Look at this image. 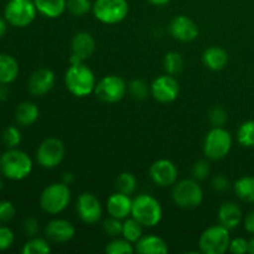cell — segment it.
<instances>
[{"label": "cell", "mask_w": 254, "mask_h": 254, "mask_svg": "<svg viewBox=\"0 0 254 254\" xmlns=\"http://www.w3.org/2000/svg\"><path fill=\"white\" fill-rule=\"evenodd\" d=\"M64 84L71 94L78 98L94 93L97 79L93 71L88 66L82 64H71L64 73Z\"/></svg>", "instance_id": "1"}, {"label": "cell", "mask_w": 254, "mask_h": 254, "mask_svg": "<svg viewBox=\"0 0 254 254\" xmlns=\"http://www.w3.org/2000/svg\"><path fill=\"white\" fill-rule=\"evenodd\" d=\"M32 168L31 158L20 149L9 148L0 156V171L9 180H24L31 174Z\"/></svg>", "instance_id": "2"}, {"label": "cell", "mask_w": 254, "mask_h": 254, "mask_svg": "<svg viewBox=\"0 0 254 254\" xmlns=\"http://www.w3.org/2000/svg\"><path fill=\"white\" fill-rule=\"evenodd\" d=\"M130 216L135 218L143 227H155L163 218V207L154 196L141 193L133 198Z\"/></svg>", "instance_id": "3"}, {"label": "cell", "mask_w": 254, "mask_h": 254, "mask_svg": "<svg viewBox=\"0 0 254 254\" xmlns=\"http://www.w3.org/2000/svg\"><path fill=\"white\" fill-rule=\"evenodd\" d=\"M71 202L69 185L64 183H54L44 189L40 195V207L49 215H59L68 207Z\"/></svg>", "instance_id": "4"}, {"label": "cell", "mask_w": 254, "mask_h": 254, "mask_svg": "<svg viewBox=\"0 0 254 254\" xmlns=\"http://www.w3.org/2000/svg\"><path fill=\"white\" fill-rule=\"evenodd\" d=\"M232 135L223 127H213L203 140V154L208 160L218 161L228 155L232 148Z\"/></svg>", "instance_id": "5"}, {"label": "cell", "mask_w": 254, "mask_h": 254, "mask_svg": "<svg viewBox=\"0 0 254 254\" xmlns=\"http://www.w3.org/2000/svg\"><path fill=\"white\" fill-rule=\"evenodd\" d=\"M230 230L222 225H215L206 228L200 236L198 247L203 254H223L228 252L231 243Z\"/></svg>", "instance_id": "6"}, {"label": "cell", "mask_w": 254, "mask_h": 254, "mask_svg": "<svg viewBox=\"0 0 254 254\" xmlns=\"http://www.w3.org/2000/svg\"><path fill=\"white\" fill-rule=\"evenodd\" d=\"M175 205L181 208H195L202 203L203 191L195 179H184L176 181L171 191Z\"/></svg>", "instance_id": "7"}, {"label": "cell", "mask_w": 254, "mask_h": 254, "mask_svg": "<svg viewBox=\"0 0 254 254\" xmlns=\"http://www.w3.org/2000/svg\"><path fill=\"white\" fill-rule=\"evenodd\" d=\"M92 12L102 24L114 25L128 16L129 4L127 0H94Z\"/></svg>", "instance_id": "8"}, {"label": "cell", "mask_w": 254, "mask_h": 254, "mask_svg": "<svg viewBox=\"0 0 254 254\" xmlns=\"http://www.w3.org/2000/svg\"><path fill=\"white\" fill-rule=\"evenodd\" d=\"M37 15L34 0H9L4 10V17L15 27H26Z\"/></svg>", "instance_id": "9"}, {"label": "cell", "mask_w": 254, "mask_h": 254, "mask_svg": "<svg viewBox=\"0 0 254 254\" xmlns=\"http://www.w3.org/2000/svg\"><path fill=\"white\" fill-rule=\"evenodd\" d=\"M127 91L128 86L122 77L109 74L97 82L94 94L104 103H118L124 98Z\"/></svg>", "instance_id": "10"}, {"label": "cell", "mask_w": 254, "mask_h": 254, "mask_svg": "<svg viewBox=\"0 0 254 254\" xmlns=\"http://www.w3.org/2000/svg\"><path fill=\"white\" fill-rule=\"evenodd\" d=\"M66 154L64 141L59 138H47L39 145L36 151V160L42 168L55 169L62 163Z\"/></svg>", "instance_id": "11"}, {"label": "cell", "mask_w": 254, "mask_h": 254, "mask_svg": "<svg viewBox=\"0 0 254 254\" xmlns=\"http://www.w3.org/2000/svg\"><path fill=\"white\" fill-rule=\"evenodd\" d=\"M180 93V86L175 76L163 74L156 77L150 84V94L155 101L160 103H171L175 101Z\"/></svg>", "instance_id": "12"}, {"label": "cell", "mask_w": 254, "mask_h": 254, "mask_svg": "<svg viewBox=\"0 0 254 254\" xmlns=\"http://www.w3.org/2000/svg\"><path fill=\"white\" fill-rule=\"evenodd\" d=\"M76 210L79 220L86 225L97 223L102 218V213H103L101 201L91 192H83L79 195Z\"/></svg>", "instance_id": "13"}, {"label": "cell", "mask_w": 254, "mask_h": 254, "mask_svg": "<svg viewBox=\"0 0 254 254\" xmlns=\"http://www.w3.org/2000/svg\"><path fill=\"white\" fill-rule=\"evenodd\" d=\"M149 174L155 185L160 188H169V186H174V184L178 181L179 171L171 160L159 159L151 164Z\"/></svg>", "instance_id": "14"}, {"label": "cell", "mask_w": 254, "mask_h": 254, "mask_svg": "<svg viewBox=\"0 0 254 254\" xmlns=\"http://www.w3.org/2000/svg\"><path fill=\"white\" fill-rule=\"evenodd\" d=\"M169 30H170L171 36L181 42L193 41L197 39L198 34H200L197 24L186 15H178L174 17L171 20Z\"/></svg>", "instance_id": "15"}, {"label": "cell", "mask_w": 254, "mask_h": 254, "mask_svg": "<svg viewBox=\"0 0 254 254\" xmlns=\"http://www.w3.org/2000/svg\"><path fill=\"white\" fill-rule=\"evenodd\" d=\"M74 226L64 218L50 221L45 227V237L52 243H66L74 237Z\"/></svg>", "instance_id": "16"}, {"label": "cell", "mask_w": 254, "mask_h": 254, "mask_svg": "<svg viewBox=\"0 0 254 254\" xmlns=\"http://www.w3.org/2000/svg\"><path fill=\"white\" fill-rule=\"evenodd\" d=\"M56 76L49 68H39L30 76L27 88L32 96H45L54 88Z\"/></svg>", "instance_id": "17"}, {"label": "cell", "mask_w": 254, "mask_h": 254, "mask_svg": "<svg viewBox=\"0 0 254 254\" xmlns=\"http://www.w3.org/2000/svg\"><path fill=\"white\" fill-rule=\"evenodd\" d=\"M131 206H133V198L130 197V195L117 191L108 197L106 208L109 216L123 221L131 215Z\"/></svg>", "instance_id": "18"}, {"label": "cell", "mask_w": 254, "mask_h": 254, "mask_svg": "<svg viewBox=\"0 0 254 254\" xmlns=\"http://www.w3.org/2000/svg\"><path fill=\"white\" fill-rule=\"evenodd\" d=\"M218 223L228 230H235L241 225L243 213L240 206L235 202H223L218 208Z\"/></svg>", "instance_id": "19"}, {"label": "cell", "mask_w": 254, "mask_h": 254, "mask_svg": "<svg viewBox=\"0 0 254 254\" xmlns=\"http://www.w3.org/2000/svg\"><path fill=\"white\" fill-rule=\"evenodd\" d=\"M71 50L72 55H76L84 61L93 55L94 50H96V41L89 32H77L72 39Z\"/></svg>", "instance_id": "20"}, {"label": "cell", "mask_w": 254, "mask_h": 254, "mask_svg": "<svg viewBox=\"0 0 254 254\" xmlns=\"http://www.w3.org/2000/svg\"><path fill=\"white\" fill-rule=\"evenodd\" d=\"M135 252L140 254H165L168 253V243L161 237L155 235L143 236L134 245Z\"/></svg>", "instance_id": "21"}, {"label": "cell", "mask_w": 254, "mask_h": 254, "mask_svg": "<svg viewBox=\"0 0 254 254\" xmlns=\"http://www.w3.org/2000/svg\"><path fill=\"white\" fill-rule=\"evenodd\" d=\"M202 62L211 71H221L228 64V54L218 46H211L202 54Z\"/></svg>", "instance_id": "22"}, {"label": "cell", "mask_w": 254, "mask_h": 254, "mask_svg": "<svg viewBox=\"0 0 254 254\" xmlns=\"http://www.w3.org/2000/svg\"><path fill=\"white\" fill-rule=\"evenodd\" d=\"M39 107L34 102H21L15 109V119L22 127H30L39 119Z\"/></svg>", "instance_id": "23"}, {"label": "cell", "mask_w": 254, "mask_h": 254, "mask_svg": "<svg viewBox=\"0 0 254 254\" xmlns=\"http://www.w3.org/2000/svg\"><path fill=\"white\" fill-rule=\"evenodd\" d=\"M37 12L49 19L60 17L67 10V0H34Z\"/></svg>", "instance_id": "24"}, {"label": "cell", "mask_w": 254, "mask_h": 254, "mask_svg": "<svg viewBox=\"0 0 254 254\" xmlns=\"http://www.w3.org/2000/svg\"><path fill=\"white\" fill-rule=\"evenodd\" d=\"M19 64L7 54H0V84H9L17 78Z\"/></svg>", "instance_id": "25"}, {"label": "cell", "mask_w": 254, "mask_h": 254, "mask_svg": "<svg viewBox=\"0 0 254 254\" xmlns=\"http://www.w3.org/2000/svg\"><path fill=\"white\" fill-rule=\"evenodd\" d=\"M236 195L243 202L254 203V176H242L233 185Z\"/></svg>", "instance_id": "26"}, {"label": "cell", "mask_w": 254, "mask_h": 254, "mask_svg": "<svg viewBox=\"0 0 254 254\" xmlns=\"http://www.w3.org/2000/svg\"><path fill=\"white\" fill-rule=\"evenodd\" d=\"M122 237L126 238L127 241H129L133 245H135L143 237V226L135 218H126L123 222Z\"/></svg>", "instance_id": "27"}, {"label": "cell", "mask_w": 254, "mask_h": 254, "mask_svg": "<svg viewBox=\"0 0 254 254\" xmlns=\"http://www.w3.org/2000/svg\"><path fill=\"white\" fill-rule=\"evenodd\" d=\"M22 254H49L51 252V247L49 245V240L40 237H31L22 247Z\"/></svg>", "instance_id": "28"}, {"label": "cell", "mask_w": 254, "mask_h": 254, "mask_svg": "<svg viewBox=\"0 0 254 254\" xmlns=\"http://www.w3.org/2000/svg\"><path fill=\"white\" fill-rule=\"evenodd\" d=\"M164 69L168 74L178 76L184 69V59L179 52H168L164 57Z\"/></svg>", "instance_id": "29"}, {"label": "cell", "mask_w": 254, "mask_h": 254, "mask_svg": "<svg viewBox=\"0 0 254 254\" xmlns=\"http://www.w3.org/2000/svg\"><path fill=\"white\" fill-rule=\"evenodd\" d=\"M136 185L138 181L131 173H122L116 180V190L126 195H131L135 192Z\"/></svg>", "instance_id": "30"}, {"label": "cell", "mask_w": 254, "mask_h": 254, "mask_svg": "<svg viewBox=\"0 0 254 254\" xmlns=\"http://www.w3.org/2000/svg\"><path fill=\"white\" fill-rule=\"evenodd\" d=\"M104 251L108 254H133L135 252V247H134L133 243L127 241L126 238L114 237L106 246V250Z\"/></svg>", "instance_id": "31"}, {"label": "cell", "mask_w": 254, "mask_h": 254, "mask_svg": "<svg viewBox=\"0 0 254 254\" xmlns=\"http://www.w3.org/2000/svg\"><path fill=\"white\" fill-rule=\"evenodd\" d=\"M237 140L245 148L254 146V121H247L240 126L237 130Z\"/></svg>", "instance_id": "32"}, {"label": "cell", "mask_w": 254, "mask_h": 254, "mask_svg": "<svg viewBox=\"0 0 254 254\" xmlns=\"http://www.w3.org/2000/svg\"><path fill=\"white\" fill-rule=\"evenodd\" d=\"M128 92L134 99L143 101L150 93V86H148V83L143 79H133L128 84Z\"/></svg>", "instance_id": "33"}, {"label": "cell", "mask_w": 254, "mask_h": 254, "mask_svg": "<svg viewBox=\"0 0 254 254\" xmlns=\"http://www.w3.org/2000/svg\"><path fill=\"white\" fill-rule=\"evenodd\" d=\"M93 7L91 0H67V10L73 16H84Z\"/></svg>", "instance_id": "34"}, {"label": "cell", "mask_w": 254, "mask_h": 254, "mask_svg": "<svg viewBox=\"0 0 254 254\" xmlns=\"http://www.w3.org/2000/svg\"><path fill=\"white\" fill-rule=\"evenodd\" d=\"M102 227H103L104 233H106L107 236L114 238V237H118V236H122V231H123V222H122V220H119V218L109 216V218H107V220L103 221Z\"/></svg>", "instance_id": "35"}, {"label": "cell", "mask_w": 254, "mask_h": 254, "mask_svg": "<svg viewBox=\"0 0 254 254\" xmlns=\"http://www.w3.org/2000/svg\"><path fill=\"white\" fill-rule=\"evenodd\" d=\"M2 140L7 148H16L21 143V133H20L19 128H16L15 126L5 128V130L2 131Z\"/></svg>", "instance_id": "36"}, {"label": "cell", "mask_w": 254, "mask_h": 254, "mask_svg": "<svg viewBox=\"0 0 254 254\" xmlns=\"http://www.w3.org/2000/svg\"><path fill=\"white\" fill-rule=\"evenodd\" d=\"M191 173H192V178L195 180H205V179H207L210 176V164H208L207 160H198L197 163L193 164Z\"/></svg>", "instance_id": "37"}, {"label": "cell", "mask_w": 254, "mask_h": 254, "mask_svg": "<svg viewBox=\"0 0 254 254\" xmlns=\"http://www.w3.org/2000/svg\"><path fill=\"white\" fill-rule=\"evenodd\" d=\"M15 206L10 201H0V223H6L15 217Z\"/></svg>", "instance_id": "38"}, {"label": "cell", "mask_w": 254, "mask_h": 254, "mask_svg": "<svg viewBox=\"0 0 254 254\" xmlns=\"http://www.w3.org/2000/svg\"><path fill=\"white\" fill-rule=\"evenodd\" d=\"M208 119L213 127H223L227 122V113L221 107H215L208 113Z\"/></svg>", "instance_id": "39"}, {"label": "cell", "mask_w": 254, "mask_h": 254, "mask_svg": "<svg viewBox=\"0 0 254 254\" xmlns=\"http://www.w3.org/2000/svg\"><path fill=\"white\" fill-rule=\"evenodd\" d=\"M14 232L9 227L0 226V251H6L14 245Z\"/></svg>", "instance_id": "40"}, {"label": "cell", "mask_w": 254, "mask_h": 254, "mask_svg": "<svg viewBox=\"0 0 254 254\" xmlns=\"http://www.w3.org/2000/svg\"><path fill=\"white\" fill-rule=\"evenodd\" d=\"M248 250H250V242L246 238L237 237L231 240L228 252L233 254H245L248 253Z\"/></svg>", "instance_id": "41"}, {"label": "cell", "mask_w": 254, "mask_h": 254, "mask_svg": "<svg viewBox=\"0 0 254 254\" xmlns=\"http://www.w3.org/2000/svg\"><path fill=\"white\" fill-rule=\"evenodd\" d=\"M39 222H37L36 218L34 217L26 218V220L24 221V223H22V230H24V232L26 233L29 237H35V236L37 235V232H39Z\"/></svg>", "instance_id": "42"}, {"label": "cell", "mask_w": 254, "mask_h": 254, "mask_svg": "<svg viewBox=\"0 0 254 254\" xmlns=\"http://www.w3.org/2000/svg\"><path fill=\"white\" fill-rule=\"evenodd\" d=\"M211 185H212V189L215 191L223 192V191H226L230 188V181H228L227 178H225L223 175H216L215 178L212 179V181H211Z\"/></svg>", "instance_id": "43"}, {"label": "cell", "mask_w": 254, "mask_h": 254, "mask_svg": "<svg viewBox=\"0 0 254 254\" xmlns=\"http://www.w3.org/2000/svg\"><path fill=\"white\" fill-rule=\"evenodd\" d=\"M243 226H245V230L247 232L254 235V210L251 211L245 218H243Z\"/></svg>", "instance_id": "44"}, {"label": "cell", "mask_w": 254, "mask_h": 254, "mask_svg": "<svg viewBox=\"0 0 254 254\" xmlns=\"http://www.w3.org/2000/svg\"><path fill=\"white\" fill-rule=\"evenodd\" d=\"M9 97V89L6 84H0V101H6Z\"/></svg>", "instance_id": "45"}, {"label": "cell", "mask_w": 254, "mask_h": 254, "mask_svg": "<svg viewBox=\"0 0 254 254\" xmlns=\"http://www.w3.org/2000/svg\"><path fill=\"white\" fill-rule=\"evenodd\" d=\"M73 180H74V176L72 173H64V180H62V183L69 185V184H71Z\"/></svg>", "instance_id": "46"}, {"label": "cell", "mask_w": 254, "mask_h": 254, "mask_svg": "<svg viewBox=\"0 0 254 254\" xmlns=\"http://www.w3.org/2000/svg\"><path fill=\"white\" fill-rule=\"evenodd\" d=\"M6 22H7L6 20H4V19H1V17H0V37L4 36L5 32H6V30H7Z\"/></svg>", "instance_id": "47"}, {"label": "cell", "mask_w": 254, "mask_h": 254, "mask_svg": "<svg viewBox=\"0 0 254 254\" xmlns=\"http://www.w3.org/2000/svg\"><path fill=\"white\" fill-rule=\"evenodd\" d=\"M150 4L153 5H156V6H163V5H166L169 4V2L171 1V0H148Z\"/></svg>", "instance_id": "48"}, {"label": "cell", "mask_w": 254, "mask_h": 254, "mask_svg": "<svg viewBox=\"0 0 254 254\" xmlns=\"http://www.w3.org/2000/svg\"><path fill=\"white\" fill-rule=\"evenodd\" d=\"M248 242H250V250H248V253L254 254V236L248 241Z\"/></svg>", "instance_id": "49"}]
</instances>
